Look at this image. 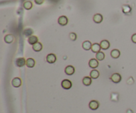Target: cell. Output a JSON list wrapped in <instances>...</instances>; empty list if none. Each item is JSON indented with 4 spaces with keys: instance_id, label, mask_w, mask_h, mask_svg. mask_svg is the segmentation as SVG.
<instances>
[{
    "instance_id": "obj_18",
    "label": "cell",
    "mask_w": 136,
    "mask_h": 113,
    "mask_svg": "<svg viewBox=\"0 0 136 113\" xmlns=\"http://www.w3.org/2000/svg\"><path fill=\"white\" fill-rule=\"evenodd\" d=\"M90 77L92 79H94V80H96V79L98 78V77L100 76V73L98 70H93L90 72Z\"/></svg>"
},
{
    "instance_id": "obj_17",
    "label": "cell",
    "mask_w": 136,
    "mask_h": 113,
    "mask_svg": "<svg viewBox=\"0 0 136 113\" xmlns=\"http://www.w3.org/2000/svg\"><path fill=\"white\" fill-rule=\"evenodd\" d=\"M110 55L112 58H114V59H117L120 56V50L117 49H114L111 51Z\"/></svg>"
},
{
    "instance_id": "obj_1",
    "label": "cell",
    "mask_w": 136,
    "mask_h": 113,
    "mask_svg": "<svg viewBox=\"0 0 136 113\" xmlns=\"http://www.w3.org/2000/svg\"><path fill=\"white\" fill-rule=\"evenodd\" d=\"M61 86L66 90L70 89L72 87V82L69 80H64L61 83Z\"/></svg>"
},
{
    "instance_id": "obj_15",
    "label": "cell",
    "mask_w": 136,
    "mask_h": 113,
    "mask_svg": "<svg viewBox=\"0 0 136 113\" xmlns=\"http://www.w3.org/2000/svg\"><path fill=\"white\" fill-rule=\"evenodd\" d=\"M26 65L29 68H32L35 65V61L34 60V59H33V58H28L26 60Z\"/></svg>"
},
{
    "instance_id": "obj_5",
    "label": "cell",
    "mask_w": 136,
    "mask_h": 113,
    "mask_svg": "<svg viewBox=\"0 0 136 113\" xmlns=\"http://www.w3.org/2000/svg\"><path fill=\"white\" fill-rule=\"evenodd\" d=\"M99 106H100V104H99V103L97 101V100H91V101L89 103V107H90V108L91 109V110H97V109L98 108V107H99Z\"/></svg>"
},
{
    "instance_id": "obj_2",
    "label": "cell",
    "mask_w": 136,
    "mask_h": 113,
    "mask_svg": "<svg viewBox=\"0 0 136 113\" xmlns=\"http://www.w3.org/2000/svg\"><path fill=\"white\" fill-rule=\"evenodd\" d=\"M110 79L112 82H114V83H120L121 80H122V76H121V75L119 74V73H114V74H112Z\"/></svg>"
},
{
    "instance_id": "obj_13",
    "label": "cell",
    "mask_w": 136,
    "mask_h": 113,
    "mask_svg": "<svg viewBox=\"0 0 136 113\" xmlns=\"http://www.w3.org/2000/svg\"><path fill=\"white\" fill-rule=\"evenodd\" d=\"M28 42H29V44L31 45H34L35 44L37 43L38 42V38H37V37H36V36H31L30 37H29L28 38Z\"/></svg>"
},
{
    "instance_id": "obj_12",
    "label": "cell",
    "mask_w": 136,
    "mask_h": 113,
    "mask_svg": "<svg viewBox=\"0 0 136 113\" xmlns=\"http://www.w3.org/2000/svg\"><path fill=\"white\" fill-rule=\"evenodd\" d=\"M101 49H102V48H101V46L100 44L94 43V44H93L92 46L91 50L92 52L97 54L98 52H100Z\"/></svg>"
},
{
    "instance_id": "obj_22",
    "label": "cell",
    "mask_w": 136,
    "mask_h": 113,
    "mask_svg": "<svg viewBox=\"0 0 136 113\" xmlns=\"http://www.w3.org/2000/svg\"><path fill=\"white\" fill-rule=\"evenodd\" d=\"M23 7L26 10H30L33 7V3L30 1H27L23 3Z\"/></svg>"
},
{
    "instance_id": "obj_26",
    "label": "cell",
    "mask_w": 136,
    "mask_h": 113,
    "mask_svg": "<svg viewBox=\"0 0 136 113\" xmlns=\"http://www.w3.org/2000/svg\"><path fill=\"white\" fill-rule=\"evenodd\" d=\"M45 2V0H35V2L37 5H41Z\"/></svg>"
},
{
    "instance_id": "obj_3",
    "label": "cell",
    "mask_w": 136,
    "mask_h": 113,
    "mask_svg": "<svg viewBox=\"0 0 136 113\" xmlns=\"http://www.w3.org/2000/svg\"><path fill=\"white\" fill-rule=\"evenodd\" d=\"M68 22H69V20H68V18L66 17L64 15L63 16H61L59 19H58V22L59 24L61 26H65L68 24Z\"/></svg>"
},
{
    "instance_id": "obj_6",
    "label": "cell",
    "mask_w": 136,
    "mask_h": 113,
    "mask_svg": "<svg viewBox=\"0 0 136 113\" xmlns=\"http://www.w3.org/2000/svg\"><path fill=\"white\" fill-rule=\"evenodd\" d=\"M46 60L48 64H54L56 60V57L54 54H49L46 56Z\"/></svg>"
},
{
    "instance_id": "obj_27",
    "label": "cell",
    "mask_w": 136,
    "mask_h": 113,
    "mask_svg": "<svg viewBox=\"0 0 136 113\" xmlns=\"http://www.w3.org/2000/svg\"><path fill=\"white\" fill-rule=\"evenodd\" d=\"M131 40H132L133 43L136 44V33L133 34V35H132V37H131Z\"/></svg>"
},
{
    "instance_id": "obj_24",
    "label": "cell",
    "mask_w": 136,
    "mask_h": 113,
    "mask_svg": "<svg viewBox=\"0 0 136 113\" xmlns=\"http://www.w3.org/2000/svg\"><path fill=\"white\" fill-rule=\"evenodd\" d=\"M33 33V31L32 29H27L24 30V35H25L26 37H30L31 36H32Z\"/></svg>"
},
{
    "instance_id": "obj_9",
    "label": "cell",
    "mask_w": 136,
    "mask_h": 113,
    "mask_svg": "<svg viewBox=\"0 0 136 113\" xmlns=\"http://www.w3.org/2000/svg\"><path fill=\"white\" fill-rule=\"evenodd\" d=\"M15 64L17 67H23L25 65H26V60L25 58H19L16 60V62H15Z\"/></svg>"
},
{
    "instance_id": "obj_8",
    "label": "cell",
    "mask_w": 136,
    "mask_h": 113,
    "mask_svg": "<svg viewBox=\"0 0 136 113\" xmlns=\"http://www.w3.org/2000/svg\"><path fill=\"white\" fill-rule=\"evenodd\" d=\"M88 65L90 66L91 68L95 69L98 67V65H99V63H98V60H97L95 58H92V59H90V60L88 62Z\"/></svg>"
},
{
    "instance_id": "obj_11",
    "label": "cell",
    "mask_w": 136,
    "mask_h": 113,
    "mask_svg": "<svg viewBox=\"0 0 136 113\" xmlns=\"http://www.w3.org/2000/svg\"><path fill=\"white\" fill-rule=\"evenodd\" d=\"M100 44L101 48H102V50L108 49V48H110V44L108 40H102Z\"/></svg>"
},
{
    "instance_id": "obj_7",
    "label": "cell",
    "mask_w": 136,
    "mask_h": 113,
    "mask_svg": "<svg viewBox=\"0 0 136 113\" xmlns=\"http://www.w3.org/2000/svg\"><path fill=\"white\" fill-rule=\"evenodd\" d=\"M64 72H65L66 75H72L75 72V68L72 65H68V66L66 67L65 70H64Z\"/></svg>"
},
{
    "instance_id": "obj_19",
    "label": "cell",
    "mask_w": 136,
    "mask_h": 113,
    "mask_svg": "<svg viewBox=\"0 0 136 113\" xmlns=\"http://www.w3.org/2000/svg\"><path fill=\"white\" fill-rule=\"evenodd\" d=\"M82 83L85 86H89L92 83V78L90 77H84L82 80Z\"/></svg>"
},
{
    "instance_id": "obj_4",
    "label": "cell",
    "mask_w": 136,
    "mask_h": 113,
    "mask_svg": "<svg viewBox=\"0 0 136 113\" xmlns=\"http://www.w3.org/2000/svg\"><path fill=\"white\" fill-rule=\"evenodd\" d=\"M11 84L14 87H19L22 84V81L19 77H15L11 81Z\"/></svg>"
},
{
    "instance_id": "obj_23",
    "label": "cell",
    "mask_w": 136,
    "mask_h": 113,
    "mask_svg": "<svg viewBox=\"0 0 136 113\" xmlns=\"http://www.w3.org/2000/svg\"><path fill=\"white\" fill-rule=\"evenodd\" d=\"M122 10H123V12L124 13H128L131 12V8L130 7V5H124L122 7Z\"/></svg>"
},
{
    "instance_id": "obj_21",
    "label": "cell",
    "mask_w": 136,
    "mask_h": 113,
    "mask_svg": "<svg viewBox=\"0 0 136 113\" xmlns=\"http://www.w3.org/2000/svg\"><path fill=\"white\" fill-rule=\"evenodd\" d=\"M105 58V54L102 52H99L96 54V59L98 61H102Z\"/></svg>"
},
{
    "instance_id": "obj_14",
    "label": "cell",
    "mask_w": 136,
    "mask_h": 113,
    "mask_svg": "<svg viewBox=\"0 0 136 113\" xmlns=\"http://www.w3.org/2000/svg\"><path fill=\"white\" fill-rule=\"evenodd\" d=\"M92 46V43L88 40H86L82 43V48L85 50H89L91 49Z\"/></svg>"
},
{
    "instance_id": "obj_20",
    "label": "cell",
    "mask_w": 136,
    "mask_h": 113,
    "mask_svg": "<svg viewBox=\"0 0 136 113\" xmlns=\"http://www.w3.org/2000/svg\"><path fill=\"white\" fill-rule=\"evenodd\" d=\"M14 40V37L12 35H7L4 38V40L6 43L11 44L13 42Z\"/></svg>"
},
{
    "instance_id": "obj_10",
    "label": "cell",
    "mask_w": 136,
    "mask_h": 113,
    "mask_svg": "<svg viewBox=\"0 0 136 113\" xmlns=\"http://www.w3.org/2000/svg\"><path fill=\"white\" fill-rule=\"evenodd\" d=\"M93 21L96 23H101L103 21V16L100 13L95 14L93 17Z\"/></svg>"
},
{
    "instance_id": "obj_16",
    "label": "cell",
    "mask_w": 136,
    "mask_h": 113,
    "mask_svg": "<svg viewBox=\"0 0 136 113\" xmlns=\"http://www.w3.org/2000/svg\"><path fill=\"white\" fill-rule=\"evenodd\" d=\"M43 49V45L41 42H37V43L35 44L34 45H33V50L35 52H40Z\"/></svg>"
},
{
    "instance_id": "obj_25",
    "label": "cell",
    "mask_w": 136,
    "mask_h": 113,
    "mask_svg": "<svg viewBox=\"0 0 136 113\" xmlns=\"http://www.w3.org/2000/svg\"><path fill=\"white\" fill-rule=\"evenodd\" d=\"M69 38H70V39H71V40L74 41V40H76L77 36L76 35V33H74V32H71V33L69 34Z\"/></svg>"
}]
</instances>
